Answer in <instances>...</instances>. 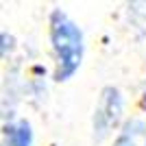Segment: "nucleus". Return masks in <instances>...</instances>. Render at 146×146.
Returning a JSON list of instances; mask_svg holds the SVG:
<instances>
[{
	"instance_id": "nucleus-3",
	"label": "nucleus",
	"mask_w": 146,
	"mask_h": 146,
	"mask_svg": "<svg viewBox=\"0 0 146 146\" xmlns=\"http://www.w3.org/2000/svg\"><path fill=\"white\" fill-rule=\"evenodd\" d=\"M2 146H35L33 124L26 118L5 120V127H2Z\"/></svg>"
},
{
	"instance_id": "nucleus-4",
	"label": "nucleus",
	"mask_w": 146,
	"mask_h": 146,
	"mask_svg": "<svg viewBox=\"0 0 146 146\" xmlns=\"http://www.w3.org/2000/svg\"><path fill=\"white\" fill-rule=\"evenodd\" d=\"M111 146H146V120L142 118L124 120Z\"/></svg>"
},
{
	"instance_id": "nucleus-1",
	"label": "nucleus",
	"mask_w": 146,
	"mask_h": 146,
	"mask_svg": "<svg viewBox=\"0 0 146 146\" xmlns=\"http://www.w3.org/2000/svg\"><path fill=\"white\" fill-rule=\"evenodd\" d=\"M48 42L52 52V81L68 83L85 59V33L63 9L48 15Z\"/></svg>"
},
{
	"instance_id": "nucleus-2",
	"label": "nucleus",
	"mask_w": 146,
	"mask_h": 146,
	"mask_svg": "<svg viewBox=\"0 0 146 146\" xmlns=\"http://www.w3.org/2000/svg\"><path fill=\"white\" fill-rule=\"evenodd\" d=\"M124 124V94L116 85H105L98 92L92 113V137L96 144L105 142Z\"/></svg>"
}]
</instances>
